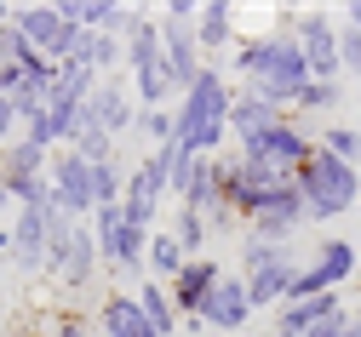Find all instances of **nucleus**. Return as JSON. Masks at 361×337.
I'll return each mask as SVG.
<instances>
[{"label":"nucleus","instance_id":"nucleus-1","mask_svg":"<svg viewBox=\"0 0 361 337\" xmlns=\"http://www.w3.org/2000/svg\"><path fill=\"white\" fill-rule=\"evenodd\" d=\"M235 80H241L247 98L293 115L298 91L310 86V63H304L293 34H276V29L269 34H241L235 40Z\"/></svg>","mask_w":361,"mask_h":337},{"label":"nucleus","instance_id":"nucleus-2","mask_svg":"<svg viewBox=\"0 0 361 337\" xmlns=\"http://www.w3.org/2000/svg\"><path fill=\"white\" fill-rule=\"evenodd\" d=\"M230 103H235L230 75H224L218 63H207L184 86V98L172 103V115H178L172 155H184V160H218L224 143H230Z\"/></svg>","mask_w":361,"mask_h":337},{"label":"nucleus","instance_id":"nucleus-3","mask_svg":"<svg viewBox=\"0 0 361 337\" xmlns=\"http://www.w3.org/2000/svg\"><path fill=\"white\" fill-rule=\"evenodd\" d=\"M293 183H298V195H304L310 223H333V217H344V212L361 206V166H344V160H333L322 149L298 166Z\"/></svg>","mask_w":361,"mask_h":337},{"label":"nucleus","instance_id":"nucleus-4","mask_svg":"<svg viewBox=\"0 0 361 337\" xmlns=\"http://www.w3.org/2000/svg\"><path fill=\"white\" fill-rule=\"evenodd\" d=\"M355 269H361V246H355V240H350V234H322L315 257L298 263L287 303H298V298H322V292H344V286L355 280Z\"/></svg>","mask_w":361,"mask_h":337},{"label":"nucleus","instance_id":"nucleus-5","mask_svg":"<svg viewBox=\"0 0 361 337\" xmlns=\"http://www.w3.org/2000/svg\"><path fill=\"white\" fill-rule=\"evenodd\" d=\"M235 155L241 160H252V166H269V172H287V177H298V166L315 155V132L304 126V120H276V126H264L258 137H241L235 143Z\"/></svg>","mask_w":361,"mask_h":337},{"label":"nucleus","instance_id":"nucleus-6","mask_svg":"<svg viewBox=\"0 0 361 337\" xmlns=\"http://www.w3.org/2000/svg\"><path fill=\"white\" fill-rule=\"evenodd\" d=\"M304 223H310V212H304L298 183H281V189H269V195L258 201V212L247 217V234L252 240H269V246H293V234Z\"/></svg>","mask_w":361,"mask_h":337},{"label":"nucleus","instance_id":"nucleus-7","mask_svg":"<svg viewBox=\"0 0 361 337\" xmlns=\"http://www.w3.org/2000/svg\"><path fill=\"white\" fill-rule=\"evenodd\" d=\"M47 183H52V206L69 212L75 223H92V160H80L75 149H52V166H47Z\"/></svg>","mask_w":361,"mask_h":337},{"label":"nucleus","instance_id":"nucleus-8","mask_svg":"<svg viewBox=\"0 0 361 337\" xmlns=\"http://www.w3.org/2000/svg\"><path fill=\"white\" fill-rule=\"evenodd\" d=\"M293 40H298V52L310 63V80L338 86V75H344V63H338V18L333 12H298Z\"/></svg>","mask_w":361,"mask_h":337},{"label":"nucleus","instance_id":"nucleus-9","mask_svg":"<svg viewBox=\"0 0 361 337\" xmlns=\"http://www.w3.org/2000/svg\"><path fill=\"white\" fill-rule=\"evenodd\" d=\"M80 120H92V126H104L115 143L138 126V98H132V80H121V75H104L98 80V91L86 98V109H80Z\"/></svg>","mask_w":361,"mask_h":337},{"label":"nucleus","instance_id":"nucleus-10","mask_svg":"<svg viewBox=\"0 0 361 337\" xmlns=\"http://www.w3.org/2000/svg\"><path fill=\"white\" fill-rule=\"evenodd\" d=\"M155 23H161V63H166V80L178 86V98H184V86L207 69L201 46H195V23H178V18H161V12H155Z\"/></svg>","mask_w":361,"mask_h":337},{"label":"nucleus","instance_id":"nucleus-11","mask_svg":"<svg viewBox=\"0 0 361 337\" xmlns=\"http://www.w3.org/2000/svg\"><path fill=\"white\" fill-rule=\"evenodd\" d=\"M201 326H212V331H247L252 326V298H247V280H241V269H224V280L212 286V298H207V309L195 314Z\"/></svg>","mask_w":361,"mask_h":337},{"label":"nucleus","instance_id":"nucleus-12","mask_svg":"<svg viewBox=\"0 0 361 337\" xmlns=\"http://www.w3.org/2000/svg\"><path fill=\"white\" fill-rule=\"evenodd\" d=\"M172 201L190 206V212H207L218 201V160H184V155H172Z\"/></svg>","mask_w":361,"mask_h":337},{"label":"nucleus","instance_id":"nucleus-13","mask_svg":"<svg viewBox=\"0 0 361 337\" xmlns=\"http://www.w3.org/2000/svg\"><path fill=\"white\" fill-rule=\"evenodd\" d=\"M333 314H344V292H322V298H298V303H281L276 309V337H310L315 326H327Z\"/></svg>","mask_w":361,"mask_h":337},{"label":"nucleus","instance_id":"nucleus-14","mask_svg":"<svg viewBox=\"0 0 361 337\" xmlns=\"http://www.w3.org/2000/svg\"><path fill=\"white\" fill-rule=\"evenodd\" d=\"M12 263L23 274H47V206L12 212Z\"/></svg>","mask_w":361,"mask_h":337},{"label":"nucleus","instance_id":"nucleus-15","mask_svg":"<svg viewBox=\"0 0 361 337\" xmlns=\"http://www.w3.org/2000/svg\"><path fill=\"white\" fill-rule=\"evenodd\" d=\"M235 6L230 0H201V12H195V46H201V58H218V52H235Z\"/></svg>","mask_w":361,"mask_h":337},{"label":"nucleus","instance_id":"nucleus-16","mask_svg":"<svg viewBox=\"0 0 361 337\" xmlns=\"http://www.w3.org/2000/svg\"><path fill=\"white\" fill-rule=\"evenodd\" d=\"M218 280H224V263H212V257L184 263V274L172 280V303H178V314L195 320V314L207 309V298H212V286H218Z\"/></svg>","mask_w":361,"mask_h":337},{"label":"nucleus","instance_id":"nucleus-17","mask_svg":"<svg viewBox=\"0 0 361 337\" xmlns=\"http://www.w3.org/2000/svg\"><path fill=\"white\" fill-rule=\"evenodd\" d=\"M98 337H161V331L144 320V309H138L132 292H109L98 303Z\"/></svg>","mask_w":361,"mask_h":337},{"label":"nucleus","instance_id":"nucleus-18","mask_svg":"<svg viewBox=\"0 0 361 337\" xmlns=\"http://www.w3.org/2000/svg\"><path fill=\"white\" fill-rule=\"evenodd\" d=\"M293 274H298V257H287V263H269V269H258V274H241L247 280V298H252V314H276L281 303H287V292H293Z\"/></svg>","mask_w":361,"mask_h":337},{"label":"nucleus","instance_id":"nucleus-19","mask_svg":"<svg viewBox=\"0 0 361 337\" xmlns=\"http://www.w3.org/2000/svg\"><path fill=\"white\" fill-rule=\"evenodd\" d=\"M92 280H98V240H92V229H75V240H69V257H63V269H58V286L63 292H92Z\"/></svg>","mask_w":361,"mask_h":337},{"label":"nucleus","instance_id":"nucleus-20","mask_svg":"<svg viewBox=\"0 0 361 337\" xmlns=\"http://www.w3.org/2000/svg\"><path fill=\"white\" fill-rule=\"evenodd\" d=\"M138 309H144V320L161 331V337H178L184 331V314H178V303H172V286L166 280H138Z\"/></svg>","mask_w":361,"mask_h":337},{"label":"nucleus","instance_id":"nucleus-21","mask_svg":"<svg viewBox=\"0 0 361 337\" xmlns=\"http://www.w3.org/2000/svg\"><path fill=\"white\" fill-rule=\"evenodd\" d=\"M184 263H190V257H184V246H178V234H172V229H155V234H149V252H144L149 280H166V286H172L178 274H184Z\"/></svg>","mask_w":361,"mask_h":337},{"label":"nucleus","instance_id":"nucleus-22","mask_svg":"<svg viewBox=\"0 0 361 337\" xmlns=\"http://www.w3.org/2000/svg\"><path fill=\"white\" fill-rule=\"evenodd\" d=\"M47 166H52V155L35 149L29 137H18V143L0 149V177H47Z\"/></svg>","mask_w":361,"mask_h":337},{"label":"nucleus","instance_id":"nucleus-23","mask_svg":"<svg viewBox=\"0 0 361 337\" xmlns=\"http://www.w3.org/2000/svg\"><path fill=\"white\" fill-rule=\"evenodd\" d=\"M315 149L333 155V160H344V166H361V132L344 126V120H327L322 132H315Z\"/></svg>","mask_w":361,"mask_h":337},{"label":"nucleus","instance_id":"nucleus-24","mask_svg":"<svg viewBox=\"0 0 361 337\" xmlns=\"http://www.w3.org/2000/svg\"><path fill=\"white\" fill-rule=\"evenodd\" d=\"M138 143H144V155L149 149H172V137H178V115L172 109H138Z\"/></svg>","mask_w":361,"mask_h":337},{"label":"nucleus","instance_id":"nucleus-25","mask_svg":"<svg viewBox=\"0 0 361 337\" xmlns=\"http://www.w3.org/2000/svg\"><path fill=\"white\" fill-rule=\"evenodd\" d=\"M172 234H178V246H184V257H190V263H195V257H207V240H212V234H207V217H201V212L178 206V212H172Z\"/></svg>","mask_w":361,"mask_h":337},{"label":"nucleus","instance_id":"nucleus-26","mask_svg":"<svg viewBox=\"0 0 361 337\" xmlns=\"http://www.w3.org/2000/svg\"><path fill=\"white\" fill-rule=\"evenodd\" d=\"M344 103V86H327V80H310L304 91H298V103H293V120H304V115H333Z\"/></svg>","mask_w":361,"mask_h":337},{"label":"nucleus","instance_id":"nucleus-27","mask_svg":"<svg viewBox=\"0 0 361 337\" xmlns=\"http://www.w3.org/2000/svg\"><path fill=\"white\" fill-rule=\"evenodd\" d=\"M121 195H126V166L121 160L92 166V206H121Z\"/></svg>","mask_w":361,"mask_h":337},{"label":"nucleus","instance_id":"nucleus-28","mask_svg":"<svg viewBox=\"0 0 361 337\" xmlns=\"http://www.w3.org/2000/svg\"><path fill=\"white\" fill-rule=\"evenodd\" d=\"M86 63H92L98 75H115L121 63H126V40L121 34H92V40H86V52H80Z\"/></svg>","mask_w":361,"mask_h":337},{"label":"nucleus","instance_id":"nucleus-29","mask_svg":"<svg viewBox=\"0 0 361 337\" xmlns=\"http://www.w3.org/2000/svg\"><path fill=\"white\" fill-rule=\"evenodd\" d=\"M287 257H293V246H269V240L241 234V274H258V269H269V263H287Z\"/></svg>","mask_w":361,"mask_h":337},{"label":"nucleus","instance_id":"nucleus-30","mask_svg":"<svg viewBox=\"0 0 361 337\" xmlns=\"http://www.w3.org/2000/svg\"><path fill=\"white\" fill-rule=\"evenodd\" d=\"M338 63H344V75L361 80V29L344 23V18H338Z\"/></svg>","mask_w":361,"mask_h":337},{"label":"nucleus","instance_id":"nucleus-31","mask_svg":"<svg viewBox=\"0 0 361 337\" xmlns=\"http://www.w3.org/2000/svg\"><path fill=\"white\" fill-rule=\"evenodd\" d=\"M201 217H207V234H212V240H235V234H241V229H235L241 217H235L230 206H224V201H212V206H207Z\"/></svg>","mask_w":361,"mask_h":337},{"label":"nucleus","instance_id":"nucleus-32","mask_svg":"<svg viewBox=\"0 0 361 337\" xmlns=\"http://www.w3.org/2000/svg\"><path fill=\"white\" fill-rule=\"evenodd\" d=\"M47 337H98V326H92V320H86V314H58Z\"/></svg>","mask_w":361,"mask_h":337},{"label":"nucleus","instance_id":"nucleus-33","mask_svg":"<svg viewBox=\"0 0 361 337\" xmlns=\"http://www.w3.org/2000/svg\"><path fill=\"white\" fill-rule=\"evenodd\" d=\"M310 337H361V314H350V309H344V314H333L327 326H315Z\"/></svg>","mask_w":361,"mask_h":337},{"label":"nucleus","instance_id":"nucleus-34","mask_svg":"<svg viewBox=\"0 0 361 337\" xmlns=\"http://www.w3.org/2000/svg\"><path fill=\"white\" fill-rule=\"evenodd\" d=\"M195 0H166V6H161V18H178V23H195Z\"/></svg>","mask_w":361,"mask_h":337},{"label":"nucleus","instance_id":"nucleus-35","mask_svg":"<svg viewBox=\"0 0 361 337\" xmlns=\"http://www.w3.org/2000/svg\"><path fill=\"white\" fill-rule=\"evenodd\" d=\"M0 263H12V223H0Z\"/></svg>","mask_w":361,"mask_h":337},{"label":"nucleus","instance_id":"nucleus-36","mask_svg":"<svg viewBox=\"0 0 361 337\" xmlns=\"http://www.w3.org/2000/svg\"><path fill=\"white\" fill-rule=\"evenodd\" d=\"M344 23H355V29H361V0H350V6H344Z\"/></svg>","mask_w":361,"mask_h":337},{"label":"nucleus","instance_id":"nucleus-37","mask_svg":"<svg viewBox=\"0 0 361 337\" xmlns=\"http://www.w3.org/2000/svg\"><path fill=\"white\" fill-rule=\"evenodd\" d=\"M6 206H12V195H6V177H0V217H6Z\"/></svg>","mask_w":361,"mask_h":337},{"label":"nucleus","instance_id":"nucleus-38","mask_svg":"<svg viewBox=\"0 0 361 337\" xmlns=\"http://www.w3.org/2000/svg\"><path fill=\"white\" fill-rule=\"evenodd\" d=\"M12 337H47V331H35V326H23V331H12Z\"/></svg>","mask_w":361,"mask_h":337}]
</instances>
